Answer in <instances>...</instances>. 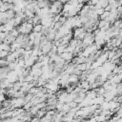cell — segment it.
Here are the masks:
<instances>
[{
    "label": "cell",
    "mask_w": 122,
    "mask_h": 122,
    "mask_svg": "<svg viewBox=\"0 0 122 122\" xmlns=\"http://www.w3.org/2000/svg\"><path fill=\"white\" fill-rule=\"evenodd\" d=\"M62 25H63V24H62L60 21L54 22V23H53V26H52V29H54L55 30H59V29L62 27Z\"/></svg>",
    "instance_id": "e0dca14e"
},
{
    "label": "cell",
    "mask_w": 122,
    "mask_h": 122,
    "mask_svg": "<svg viewBox=\"0 0 122 122\" xmlns=\"http://www.w3.org/2000/svg\"><path fill=\"white\" fill-rule=\"evenodd\" d=\"M9 33H10V35H12L13 37H16V36H18V34H19L20 32L18 31L17 28H15V27H14V28H13V29H12V30H11L9 32Z\"/></svg>",
    "instance_id": "2e32d148"
},
{
    "label": "cell",
    "mask_w": 122,
    "mask_h": 122,
    "mask_svg": "<svg viewBox=\"0 0 122 122\" xmlns=\"http://www.w3.org/2000/svg\"><path fill=\"white\" fill-rule=\"evenodd\" d=\"M51 2H54V1H56V0H50Z\"/></svg>",
    "instance_id": "484cf974"
},
{
    "label": "cell",
    "mask_w": 122,
    "mask_h": 122,
    "mask_svg": "<svg viewBox=\"0 0 122 122\" xmlns=\"http://www.w3.org/2000/svg\"><path fill=\"white\" fill-rule=\"evenodd\" d=\"M14 41H15V37H13L12 35H10V34L9 33V34L6 36V38L4 39V41H3V42H4V43H7V44H10H10H11L12 42H14Z\"/></svg>",
    "instance_id": "9c48e42d"
},
{
    "label": "cell",
    "mask_w": 122,
    "mask_h": 122,
    "mask_svg": "<svg viewBox=\"0 0 122 122\" xmlns=\"http://www.w3.org/2000/svg\"><path fill=\"white\" fill-rule=\"evenodd\" d=\"M2 2H7V0H2Z\"/></svg>",
    "instance_id": "4316f807"
},
{
    "label": "cell",
    "mask_w": 122,
    "mask_h": 122,
    "mask_svg": "<svg viewBox=\"0 0 122 122\" xmlns=\"http://www.w3.org/2000/svg\"><path fill=\"white\" fill-rule=\"evenodd\" d=\"M60 56L66 61V62H71V59L73 58V55H72V52L71 51H64L60 54Z\"/></svg>",
    "instance_id": "5b68a950"
},
{
    "label": "cell",
    "mask_w": 122,
    "mask_h": 122,
    "mask_svg": "<svg viewBox=\"0 0 122 122\" xmlns=\"http://www.w3.org/2000/svg\"><path fill=\"white\" fill-rule=\"evenodd\" d=\"M94 10H95V12L100 16V15L104 12V10H104V8H96V9H94Z\"/></svg>",
    "instance_id": "44dd1931"
},
{
    "label": "cell",
    "mask_w": 122,
    "mask_h": 122,
    "mask_svg": "<svg viewBox=\"0 0 122 122\" xmlns=\"http://www.w3.org/2000/svg\"><path fill=\"white\" fill-rule=\"evenodd\" d=\"M63 4H65V3H68V2H70V0H60Z\"/></svg>",
    "instance_id": "d4e9b609"
},
{
    "label": "cell",
    "mask_w": 122,
    "mask_h": 122,
    "mask_svg": "<svg viewBox=\"0 0 122 122\" xmlns=\"http://www.w3.org/2000/svg\"><path fill=\"white\" fill-rule=\"evenodd\" d=\"M98 3V0H90L87 4H89V5H92V6H94V5H96Z\"/></svg>",
    "instance_id": "cb8c5ba5"
},
{
    "label": "cell",
    "mask_w": 122,
    "mask_h": 122,
    "mask_svg": "<svg viewBox=\"0 0 122 122\" xmlns=\"http://www.w3.org/2000/svg\"><path fill=\"white\" fill-rule=\"evenodd\" d=\"M7 65H8V62H7L6 58H0V67H4Z\"/></svg>",
    "instance_id": "603a6c76"
},
{
    "label": "cell",
    "mask_w": 122,
    "mask_h": 122,
    "mask_svg": "<svg viewBox=\"0 0 122 122\" xmlns=\"http://www.w3.org/2000/svg\"><path fill=\"white\" fill-rule=\"evenodd\" d=\"M79 76L74 74V73H71L69 75V79H68V82L69 84H77L79 82Z\"/></svg>",
    "instance_id": "8992f818"
},
{
    "label": "cell",
    "mask_w": 122,
    "mask_h": 122,
    "mask_svg": "<svg viewBox=\"0 0 122 122\" xmlns=\"http://www.w3.org/2000/svg\"><path fill=\"white\" fill-rule=\"evenodd\" d=\"M116 12H117L119 18L121 19V18H122V5H120V6H118V7L116 8Z\"/></svg>",
    "instance_id": "ffe728a7"
},
{
    "label": "cell",
    "mask_w": 122,
    "mask_h": 122,
    "mask_svg": "<svg viewBox=\"0 0 122 122\" xmlns=\"http://www.w3.org/2000/svg\"><path fill=\"white\" fill-rule=\"evenodd\" d=\"M42 24L39 23V24H36V25H33V29H32V31L34 32H40L41 30H42Z\"/></svg>",
    "instance_id": "7c38bea8"
},
{
    "label": "cell",
    "mask_w": 122,
    "mask_h": 122,
    "mask_svg": "<svg viewBox=\"0 0 122 122\" xmlns=\"http://www.w3.org/2000/svg\"><path fill=\"white\" fill-rule=\"evenodd\" d=\"M5 15H6V18L8 20L10 19H13L14 16H15V11L12 10V9H10V10H7L5 11Z\"/></svg>",
    "instance_id": "ba28073f"
},
{
    "label": "cell",
    "mask_w": 122,
    "mask_h": 122,
    "mask_svg": "<svg viewBox=\"0 0 122 122\" xmlns=\"http://www.w3.org/2000/svg\"><path fill=\"white\" fill-rule=\"evenodd\" d=\"M87 31L84 29V27H78V28H74L72 30V34H73V38L79 39V40H83V38L85 37Z\"/></svg>",
    "instance_id": "6da1fadb"
},
{
    "label": "cell",
    "mask_w": 122,
    "mask_h": 122,
    "mask_svg": "<svg viewBox=\"0 0 122 122\" xmlns=\"http://www.w3.org/2000/svg\"><path fill=\"white\" fill-rule=\"evenodd\" d=\"M40 23L42 24V26H46V27H50V28H52V26H53L52 17H49V16L41 18L40 19Z\"/></svg>",
    "instance_id": "3957f363"
},
{
    "label": "cell",
    "mask_w": 122,
    "mask_h": 122,
    "mask_svg": "<svg viewBox=\"0 0 122 122\" xmlns=\"http://www.w3.org/2000/svg\"><path fill=\"white\" fill-rule=\"evenodd\" d=\"M63 105H64L63 102H61V101H57V103H56V105H55V109H56L58 112H60V111L62 110V108H63Z\"/></svg>",
    "instance_id": "d6986e66"
},
{
    "label": "cell",
    "mask_w": 122,
    "mask_h": 122,
    "mask_svg": "<svg viewBox=\"0 0 122 122\" xmlns=\"http://www.w3.org/2000/svg\"><path fill=\"white\" fill-rule=\"evenodd\" d=\"M109 80L111 81L112 84H119L122 81V77L120 74H113V76Z\"/></svg>",
    "instance_id": "52a82bcc"
},
{
    "label": "cell",
    "mask_w": 122,
    "mask_h": 122,
    "mask_svg": "<svg viewBox=\"0 0 122 122\" xmlns=\"http://www.w3.org/2000/svg\"><path fill=\"white\" fill-rule=\"evenodd\" d=\"M6 78H7L10 83H14V82H16V81L18 80V74H17V72H16L15 71L10 70V71L7 73Z\"/></svg>",
    "instance_id": "7a4b0ae2"
},
{
    "label": "cell",
    "mask_w": 122,
    "mask_h": 122,
    "mask_svg": "<svg viewBox=\"0 0 122 122\" xmlns=\"http://www.w3.org/2000/svg\"><path fill=\"white\" fill-rule=\"evenodd\" d=\"M66 47H67V45H64V44H60L59 46H57V53L61 54L62 52L66 51Z\"/></svg>",
    "instance_id": "8fae6325"
},
{
    "label": "cell",
    "mask_w": 122,
    "mask_h": 122,
    "mask_svg": "<svg viewBox=\"0 0 122 122\" xmlns=\"http://www.w3.org/2000/svg\"><path fill=\"white\" fill-rule=\"evenodd\" d=\"M31 21H32V24L33 25H36V24H39L40 23V17L38 15H34L32 18H31Z\"/></svg>",
    "instance_id": "ac0fdd59"
},
{
    "label": "cell",
    "mask_w": 122,
    "mask_h": 122,
    "mask_svg": "<svg viewBox=\"0 0 122 122\" xmlns=\"http://www.w3.org/2000/svg\"><path fill=\"white\" fill-rule=\"evenodd\" d=\"M7 18H6V15H5V12H2L0 11V25L1 24H4L7 22Z\"/></svg>",
    "instance_id": "9a60e30c"
},
{
    "label": "cell",
    "mask_w": 122,
    "mask_h": 122,
    "mask_svg": "<svg viewBox=\"0 0 122 122\" xmlns=\"http://www.w3.org/2000/svg\"><path fill=\"white\" fill-rule=\"evenodd\" d=\"M112 72L113 74H119V73H121V72H122V67H121L120 65H115L114 68L112 69Z\"/></svg>",
    "instance_id": "30bf717a"
},
{
    "label": "cell",
    "mask_w": 122,
    "mask_h": 122,
    "mask_svg": "<svg viewBox=\"0 0 122 122\" xmlns=\"http://www.w3.org/2000/svg\"><path fill=\"white\" fill-rule=\"evenodd\" d=\"M0 117H1V112H0Z\"/></svg>",
    "instance_id": "f1b7e54d"
},
{
    "label": "cell",
    "mask_w": 122,
    "mask_h": 122,
    "mask_svg": "<svg viewBox=\"0 0 122 122\" xmlns=\"http://www.w3.org/2000/svg\"><path fill=\"white\" fill-rule=\"evenodd\" d=\"M9 52H10V51H4V50L0 51V58H6V56L8 55V53H9Z\"/></svg>",
    "instance_id": "7402d4cb"
},
{
    "label": "cell",
    "mask_w": 122,
    "mask_h": 122,
    "mask_svg": "<svg viewBox=\"0 0 122 122\" xmlns=\"http://www.w3.org/2000/svg\"><path fill=\"white\" fill-rule=\"evenodd\" d=\"M78 70H80L81 71H85V70H87V65H86V62L85 63H80V64H76V66H75Z\"/></svg>",
    "instance_id": "4fadbf2b"
},
{
    "label": "cell",
    "mask_w": 122,
    "mask_h": 122,
    "mask_svg": "<svg viewBox=\"0 0 122 122\" xmlns=\"http://www.w3.org/2000/svg\"><path fill=\"white\" fill-rule=\"evenodd\" d=\"M52 45H53L52 41H48L44 46H42V47L40 48L42 53H43V54H48V53L51 51V48H52Z\"/></svg>",
    "instance_id": "277c9868"
},
{
    "label": "cell",
    "mask_w": 122,
    "mask_h": 122,
    "mask_svg": "<svg viewBox=\"0 0 122 122\" xmlns=\"http://www.w3.org/2000/svg\"><path fill=\"white\" fill-rule=\"evenodd\" d=\"M50 30H51V28H50V27L43 26V27H42V30H41V31H40V32L42 33V35H45V36H46V35L48 34V32L50 31Z\"/></svg>",
    "instance_id": "5bb4252c"
},
{
    "label": "cell",
    "mask_w": 122,
    "mask_h": 122,
    "mask_svg": "<svg viewBox=\"0 0 122 122\" xmlns=\"http://www.w3.org/2000/svg\"><path fill=\"white\" fill-rule=\"evenodd\" d=\"M1 4H2V0H0V5H1Z\"/></svg>",
    "instance_id": "83f0119b"
}]
</instances>
